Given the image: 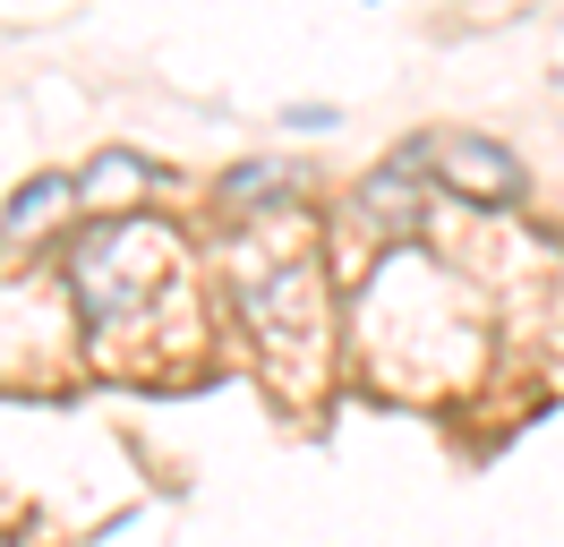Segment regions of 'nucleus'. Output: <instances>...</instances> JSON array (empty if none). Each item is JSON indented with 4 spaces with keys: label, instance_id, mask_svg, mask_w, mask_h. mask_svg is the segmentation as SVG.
<instances>
[{
    "label": "nucleus",
    "instance_id": "obj_3",
    "mask_svg": "<svg viewBox=\"0 0 564 547\" xmlns=\"http://www.w3.org/2000/svg\"><path fill=\"white\" fill-rule=\"evenodd\" d=\"M411 180H420V154L402 146V154H393V163L359 189V223H368L377 239H411V232H420V205H427V197L411 189Z\"/></svg>",
    "mask_w": 564,
    "mask_h": 547
},
{
    "label": "nucleus",
    "instance_id": "obj_1",
    "mask_svg": "<svg viewBox=\"0 0 564 547\" xmlns=\"http://www.w3.org/2000/svg\"><path fill=\"white\" fill-rule=\"evenodd\" d=\"M172 257L180 239L154 232V223H104V232L77 239L69 257V300L95 317V325H120L138 300H154L163 282H172Z\"/></svg>",
    "mask_w": 564,
    "mask_h": 547
},
{
    "label": "nucleus",
    "instance_id": "obj_2",
    "mask_svg": "<svg viewBox=\"0 0 564 547\" xmlns=\"http://www.w3.org/2000/svg\"><path fill=\"white\" fill-rule=\"evenodd\" d=\"M411 154H420V171H436L470 205H513L530 189V171L505 146H488V137H411Z\"/></svg>",
    "mask_w": 564,
    "mask_h": 547
},
{
    "label": "nucleus",
    "instance_id": "obj_4",
    "mask_svg": "<svg viewBox=\"0 0 564 547\" xmlns=\"http://www.w3.org/2000/svg\"><path fill=\"white\" fill-rule=\"evenodd\" d=\"M154 189V163L129 154V146H104L95 163L77 171V205H95V214H120V205H138Z\"/></svg>",
    "mask_w": 564,
    "mask_h": 547
},
{
    "label": "nucleus",
    "instance_id": "obj_5",
    "mask_svg": "<svg viewBox=\"0 0 564 547\" xmlns=\"http://www.w3.org/2000/svg\"><path fill=\"white\" fill-rule=\"evenodd\" d=\"M69 205H77V180H61V171L26 180V189H18V205H9V239H35V232H52V223H61Z\"/></svg>",
    "mask_w": 564,
    "mask_h": 547
},
{
    "label": "nucleus",
    "instance_id": "obj_6",
    "mask_svg": "<svg viewBox=\"0 0 564 547\" xmlns=\"http://www.w3.org/2000/svg\"><path fill=\"white\" fill-rule=\"evenodd\" d=\"M282 129H334V103H291Z\"/></svg>",
    "mask_w": 564,
    "mask_h": 547
}]
</instances>
